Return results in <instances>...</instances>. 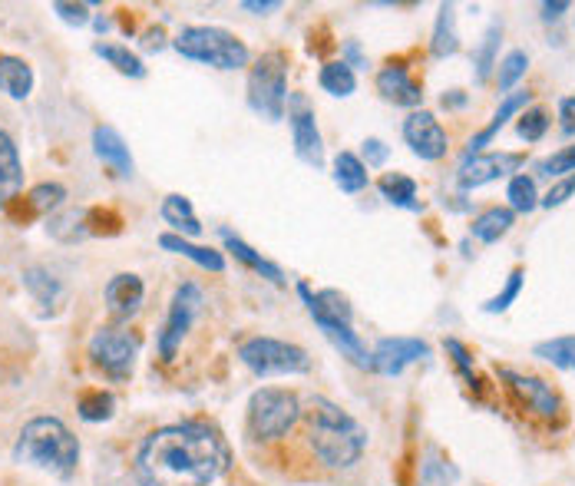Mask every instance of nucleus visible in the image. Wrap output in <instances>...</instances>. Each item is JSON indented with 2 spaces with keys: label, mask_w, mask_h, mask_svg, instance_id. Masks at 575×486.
Masks as SVG:
<instances>
[{
  "label": "nucleus",
  "mask_w": 575,
  "mask_h": 486,
  "mask_svg": "<svg viewBox=\"0 0 575 486\" xmlns=\"http://www.w3.org/2000/svg\"><path fill=\"white\" fill-rule=\"evenodd\" d=\"M86 358L110 381H129L139 358V334L119 324H103L86 344Z\"/></svg>",
  "instance_id": "8"
},
{
  "label": "nucleus",
  "mask_w": 575,
  "mask_h": 486,
  "mask_svg": "<svg viewBox=\"0 0 575 486\" xmlns=\"http://www.w3.org/2000/svg\"><path fill=\"white\" fill-rule=\"evenodd\" d=\"M116 410V401L110 391H103V387H93V391H83L80 401H77V414L86 420V424H103V420H110Z\"/></svg>",
  "instance_id": "34"
},
{
  "label": "nucleus",
  "mask_w": 575,
  "mask_h": 486,
  "mask_svg": "<svg viewBox=\"0 0 575 486\" xmlns=\"http://www.w3.org/2000/svg\"><path fill=\"white\" fill-rule=\"evenodd\" d=\"M523 282H526V275H523V272H519V268H516V272L506 278L503 291H499L496 298H490V301H486V305H483V311H486V315H503V311H506L509 305H513L516 298H519V291H523Z\"/></svg>",
  "instance_id": "39"
},
{
  "label": "nucleus",
  "mask_w": 575,
  "mask_h": 486,
  "mask_svg": "<svg viewBox=\"0 0 575 486\" xmlns=\"http://www.w3.org/2000/svg\"><path fill=\"white\" fill-rule=\"evenodd\" d=\"M93 27L100 30V34H106V30L113 27V20H110V17H93Z\"/></svg>",
  "instance_id": "52"
},
{
  "label": "nucleus",
  "mask_w": 575,
  "mask_h": 486,
  "mask_svg": "<svg viewBox=\"0 0 575 486\" xmlns=\"http://www.w3.org/2000/svg\"><path fill=\"white\" fill-rule=\"evenodd\" d=\"M238 361L255 377H288L311 371V358L301 344L265 338V334H255V338H245L238 344Z\"/></svg>",
  "instance_id": "7"
},
{
  "label": "nucleus",
  "mask_w": 575,
  "mask_h": 486,
  "mask_svg": "<svg viewBox=\"0 0 575 486\" xmlns=\"http://www.w3.org/2000/svg\"><path fill=\"white\" fill-rule=\"evenodd\" d=\"M222 242H225V252H232L238 262H245L255 275L268 278L271 285H285V272H281L275 262H268L262 252H255V248L248 245L245 239H238L232 229H222Z\"/></svg>",
  "instance_id": "22"
},
{
  "label": "nucleus",
  "mask_w": 575,
  "mask_h": 486,
  "mask_svg": "<svg viewBox=\"0 0 575 486\" xmlns=\"http://www.w3.org/2000/svg\"><path fill=\"white\" fill-rule=\"evenodd\" d=\"M559 129L566 136H575V96L559 100Z\"/></svg>",
  "instance_id": "46"
},
{
  "label": "nucleus",
  "mask_w": 575,
  "mask_h": 486,
  "mask_svg": "<svg viewBox=\"0 0 575 486\" xmlns=\"http://www.w3.org/2000/svg\"><path fill=\"white\" fill-rule=\"evenodd\" d=\"M443 110H463L466 106V93L463 90H450V93H443Z\"/></svg>",
  "instance_id": "51"
},
{
  "label": "nucleus",
  "mask_w": 575,
  "mask_h": 486,
  "mask_svg": "<svg viewBox=\"0 0 575 486\" xmlns=\"http://www.w3.org/2000/svg\"><path fill=\"white\" fill-rule=\"evenodd\" d=\"M513 219H516L513 209H499V205H493V209L476 215L470 232H473V239H480L483 245H493V242L503 239L509 229H513Z\"/></svg>",
  "instance_id": "29"
},
{
  "label": "nucleus",
  "mask_w": 575,
  "mask_h": 486,
  "mask_svg": "<svg viewBox=\"0 0 575 486\" xmlns=\"http://www.w3.org/2000/svg\"><path fill=\"white\" fill-rule=\"evenodd\" d=\"M53 14L70 27H86L93 20L90 4H67V0H57V4H53Z\"/></svg>",
  "instance_id": "44"
},
{
  "label": "nucleus",
  "mask_w": 575,
  "mask_h": 486,
  "mask_svg": "<svg viewBox=\"0 0 575 486\" xmlns=\"http://www.w3.org/2000/svg\"><path fill=\"white\" fill-rule=\"evenodd\" d=\"M566 10H569L566 0H546V4H542V20H546V24H556V20H562Z\"/></svg>",
  "instance_id": "47"
},
{
  "label": "nucleus",
  "mask_w": 575,
  "mask_h": 486,
  "mask_svg": "<svg viewBox=\"0 0 575 486\" xmlns=\"http://www.w3.org/2000/svg\"><path fill=\"white\" fill-rule=\"evenodd\" d=\"M159 215H162V222L172 225V235H186V239H199L202 235V222L186 196H176V192L166 196L159 205Z\"/></svg>",
  "instance_id": "23"
},
{
  "label": "nucleus",
  "mask_w": 575,
  "mask_h": 486,
  "mask_svg": "<svg viewBox=\"0 0 575 486\" xmlns=\"http://www.w3.org/2000/svg\"><path fill=\"white\" fill-rule=\"evenodd\" d=\"M526 70H529V53L526 50H509L506 57L496 63V86L503 93H509L519 80L526 77Z\"/></svg>",
  "instance_id": "36"
},
{
  "label": "nucleus",
  "mask_w": 575,
  "mask_h": 486,
  "mask_svg": "<svg viewBox=\"0 0 575 486\" xmlns=\"http://www.w3.org/2000/svg\"><path fill=\"white\" fill-rule=\"evenodd\" d=\"M172 47L186 60L205 63V67L215 70H242L252 60L245 40H238L232 30L222 27H182Z\"/></svg>",
  "instance_id": "4"
},
{
  "label": "nucleus",
  "mask_w": 575,
  "mask_h": 486,
  "mask_svg": "<svg viewBox=\"0 0 575 486\" xmlns=\"http://www.w3.org/2000/svg\"><path fill=\"white\" fill-rule=\"evenodd\" d=\"M341 60H344L351 70H354V67H364V63H367V60H364V53H361V47H357L354 40H347V43H344V57H341Z\"/></svg>",
  "instance_id": "48"
},
{
  "label": "nucleus",
  "mask_w": 575,
  "mask_h": 486,
  "mask_svg": "<svg viewBox=\"0 0 575 486\" xmlns=\"http://www.w3.org/2000/svg\"><path fill=\"white\" fill-rule=\"evenodd\" d=\"M519 166H523V156H516V153H473L460 162L457 186L463 192L480 189V186H486V182L503 179V176H509V172H516Z\"/></svg>",
  "instance_id": "14"
},
{
  "label": "nucleus",
  "mask_w": 575,
  "mask_h": 486,
  "mask_svg": "<svg viewBox=\"0 0 575 486\" xmlns=\"http://www.w3.org/2000/svg\"><path fill=\"white\" fill-rule=\"evenodd\" d=\"M103 301H106V311L116 324H123L143 308L146 301V282L139 278L136 272H119L113 275L110 282L103 288Z\"/></svg>",
  "instance_id": "16"
},
{
  "label": "nucleus",
  "mask_w": 575,
  "mask_h": 486,
  "mask_svg": "<svg viewBox=\"0 0 575 486\" xmlns=\"http://www.w3.org/2000/svg\"><path fill=\"white\" fill-rule=\"evenodd\" d=\"M536 169H539V176H546V179L572 176L575 172V146H566V149H559V153H552L549 159H542Z\"/></svg>",
  "instance_id": "40"
},
{
  "label": "nucleus",
  "mask_w": 575,
  "mask_h": 486,
  "mask_svg": "<svg viewBox=\"0 0 575 486\" xmlns=\"http://www.w3.org/2000/svg\"><path fill=\"white\" fill-rule=\"evenodd\" d=\"M404 139L410 146V153L423 162H437L447 156L450 149V139H447V129L440 126V120L433 116L430 110H414L404 120Z\"/></svg>",
  "instance_id": "13"
},
{
  "label": "nucleus",
  "mask_w": 575,
  "mask_h": 486,
  "mask_svg": "<svg viewBox=\"0 0 575 486\" xmlns=\"http://www.w3.org/2000/svg\"><path fill=\"white\" fill-rule=\"evenodd\" d=\"M248 106L268 123L285 120L288 110V53L268 50L248 73Z\"/></svg>",
  "instance_id": "6"
},
{
  "label": "nucleus",
  "mask_w": 575,
  "mask_h": 486,
  "mask_svg": "<svg viewBox=\"0 0 575 486\" xmlns=\"http://www.w3.org/2000/svg\"><path fill=\"white\" fill-rule=\"evenodd\" d=\"M533 358L546 361L562 371H575V334H562V338L539 341L533 348Z\"/></svg>",
  "instance_id": "32"
},
{
  "label": "nucleus",
  "mask_w": 575,
  "mask_h": 486,
  "mask_svg": "<svg viewBox=\"0 0 575 486\" xmlns=\"http://www.w3.org/2000/svg\"><path fill=\"white\" fill-rule=\"evenodd\" d=\"M496 374L499 381L506 384L509 397L523 410H529V414H536L542 420L562 417V397L549 381H542L536 374H523L516 371V367H496Z\"/></svg>",
  "instance_id": "10"
},
{
  "label": "nucleus",
  "mask_w": 575,
  "mask_h": 486,
  "mask_svg": "<svg viewBox=\"0 0 575 486\" xmlns=\"http://www.w3.org/2000/svg\"><path fill=\"white\" fill-rule=\"evenodd\" d=\"M242 10H252V14H271V10H281V0H242Z\"/></svg>",
  "instance_id": "49"
},
{
  "label": "nucleus",
  "mask_w": 575,
  "mask_h": 486,
  "mask_svg": "<svg viewBox=\"0 0 575 486\" xmlns=\"http://www.w3.org/2000/svg\"><path fill=\"white\" fill-rule=\"evenodd\" d=\"M93 53L96 57H103L116 73H123V77H133V80L146 77V63L139 60L129 47H123V43H96Z\"/></svg>",
  "instance_id": "30"
},
{
  "label": "nucleus",
  "mask_w": 575,
  "mask_h": 486,
  "mask_svg": "<svg viewBox=\"0 0 575 486\" xmlns=\"http://www.w3.org/2000/svg\"><path fill=\"white\" fill-rule=\"evenodd\" d=\"M549 129V113L542 110V106H533V110H526L523 116H519V126L516 133L526 139V143H539L542 136H546Z\"/></svg>",
  "instance_id": "41"
},
{
  "label": "nucleus",
  "mask_w": 575,
  "mask_h": 486,
  "mask_svg": "<svg viewBox=\"0 0 575 486\" xmlns=\"http://www.w3.org/2000/svg\"><path fill=\"white\" fill-rule=\"evenodd\" d=\"M0 93H7L17 103H24L34 93V67L24 57L0 53Z\"/></svg>",
  "instance_id": "21"
},
{
  "label": "nucleus",
  "mask_w": 575,
  "mask_h": 486,
  "mask_svg": "<svg viewBox=\"0 0 575 486\" xmlns=\"http://www.w3.org/2000/svg\"><path fill=\"white\" fill-rule=\"evenodd\" d=\"M318 328L324 331V338H328L334 348L341 351V358H347L354 367H364V371H371V351H367V344L361 341V334L354 331V324H347V321H321Z\"/></svg>",
  "instance_id": "20"
},
{
  "label": "nucleus",
  "mask_w": 575,
  "mask_h": 486,
  "mask_svg": "<svg viewBox=\"0 0 575 486\" xmlns=\"http://www.w3.org/2000/svg\"><path fill=\"white\" fill-rule=\"evenodd\" d=\"M202 305H205V295L195 282H182L176 288V295H172V301H169V315H166V321H162L159 338H156L159 358L166 364L176 361L182 341H186V334L192 331V324H195V318H199Z\"/></svg>",
  "instance_id": "9"
},
{
  "label": "nucleus",
  "mask_w": 575,
  "mask_h": 486,
  "mask_svg": "<svg viewBox=\"0 0 575 486\" xmlns=\"http://www.w3.org/2000/svg\"><path fill=\"white\" fill-rule=\"evenodd\" d=\"M390 156V149L384 146V139H364V159H367V166H384Z\"/></svg>",
  "instance_id": "45"
},
{
  "label": "nucleus",
  "mask_w": 575,
  "mask_h": 486,
  "mask_svg": "<svg viewBox=\"0 0 575 486\" xmlns=\"http://www.w3.org/2000/svg\"><path fill=\"white\" fill-rule=\"evenodd\" d=\"M377 93H381L387 103L404 106V110H417L423 100L420 83L410 77L407 67H397V63H390V67L377 73Z\"/></svg>",
  "instance_id": "17"
},
{
  "label": "nucleus",
  "mask_w": 575,
  "mask_h": 486,
  "mask_svg": "<svg viewBox=\"0 0 575 486\" xmlns=\"http://www.w3.org/2000/svg\"><path fill=\"white\" fill-rule=\"evenodd\" d=\"M443 348H447L453 364H457V371H460L463 381L473 387L476 384V371H473V358H470V351H466V344L457 341V338H447V341H443Z\"/></svg>",
  "instance_id": "42"
},
{
  "label": "nucleus",
  "mask_w": 575,
  "mask_h": 486,
  "mask_svg": "<svg viewBox=\"0 0 575 486\" xmlns=\"http://www.w3.org/2000/svg\"><path fill=\"white\" fill-rule=\"evenodd\" d=\"M20 186H24V162H20V149L4 129H0V209H10L17 199Z\"/></svg>",
  "instance_id": "19"
},
{
  "label": "nucleus",
  "mask_w": 575,
  "mask_h": 486,
  "mask_svg": "<svg viewBox=\"0 0 575 486\" xmlns=\"http://www.w3.org/2000/svg\"><path fill=\"white\" fill-rule=\"evenodd\" d=\"M301 430L314 460L328 470H351L367 450V430L328 397H311L301 410Z\"/></svg>",
  "instance_id": "2"
},
{
  "label": "nucleus",
  "mask_w": 575,
  "mask_h": 486,
  "mask_svg": "<svg viewBox=\"0 0 575 486\" xmlns=\"http://www.w3.org/2000/svg\"><path fill=\"white\" fill-rule=\"evenodd\" d=\"M460 50V34H457V10L453 4H443L437 14V24H433V40H430V53L437 60H447Z\"/></svg>",
  "instance_id": "27"
},
{
  "label": "nucleus",
  "mask_w": 575,
  "mask_h": 486,
  "mask_svg": "<svg viewBox=\"0 0 575 486\" xmlns=\"http://www.w3.org/2000/svg\"><path fill=\"white\" fill-rule=\"evenodd\" d=\"M506 199H509V209L513 212H533L539 205V192H536V179L519 172V176L509 179L506 186Z\"/></svg>",
  "instance_id": "37"
},
{
  "label": "nucleus",
  "mask_w": 575,
  "mask_h": 486,
  "mask_svg": "<svg viewBox=\"0 0 575 486\" xmlns=\"http://www.w3.org/2000/svg\"><path fill=\"white\" fill-rule=\"evenodd\" d=\"M14 463L47 470L53 477L67 480L80 467V440L60 417H34L20 430L14 444Z\"/></svg>",
  "instance_id": "3"
},
{
  "label": "nucleus",
  "mask_w": 575,
  "mask_h": 486,
  "mask_svg": "<svg viewBox=\"0 0 575 486\" xmlns=\"http://www.w3.org/2000/svg\"><path fill=\"white\" fill-rule=\"evenodd\" d=\"M93 153L103 166H110L116 176H133V156H129L126 139L119 136L113 126L93 129Z\"/></svg>",
  "instance_id": "18"
},
{
  "label": "nucleus",
  "mask_w": 575,
  "mask_h": 486,
  "mask_svg": "<svg viewBox=\"0 0 575 486\" xmlns=\"http://www.w3.org/2000/svg\"><path fill=\"white\" fill-rule=\"evenodd\" d=\"M499 37H503V27L493 24L490 30L483 34V43L476 47L473 53V67H476V80H490V73L496 67V50H499Z\"/></svg>",
  "instance_id": "38"
},
{
  "label": "nucleus",
  "mask_w": 575,
  "mask_h": 486,
  "mask_svg": "<svg viewBox=\"0 0 575 486\" xmlns=\"http://www.w3.org/2000/svg\"><path fill=\"white\" fill-rule=\"evenodd\" d=\"M572 196H575V172H572V176H566V179L552 182L546 196L539 199V205H542V209H559V205H566Z\"/></svg>",
  "instance_id": "43"
},
{
  "label": "nucleus",
  "mask_w": 575,
  "mask_h": 486,
  "mask_svg": "<svg viewBox=\"0 0 575 486\" xmlns=\"http://www.w3.org/2000/svg\"><path fill=\"white\" fill-rule=\"evenodd\" d=\"M162 47H166V34H162L159 27L146 30V34H143V50H162Z\"/></svg>",
  "instance_id": "50"
},
{
  "label": "nucleus",
  "mask_w": 575,
  "mask_h": 486,
  "mask_svg": "<svg viewBox=\"0 0 575 486\" xmlns=\"http://www.w3.org/2000/svg\"><path fill=\"white\" fill-rule=\"evenodd\" d=\"M232 463L225 437L205 420L166 424L143 437L133 457L139 486H215Z\"/></svg>",
  "instance_id": "1"
},
{
  "label": "nucleus",
  "mask_w": 575,
  "mask_h": 486,
  "mask_svg": "<svg viewBox=\"0 0 575 486\" xmlns=\"http://www.w3.org/2000/svg\"><path fill=\"white\" fill-rule=\"evenodd\" d=\"M20 285L30 291V298H34L43 311H53L63 301V282H60V278H53L47 268H40V265L24 268Z\"/></svg>",
  "instance_id": "26"
},
{
  "label": "nucleus",
  "mask_w": 575,
  "mask_h": 486,
  "mask_svg": "<svg viewBox=\"0 0 575 486\" xmlns=\"http://www.w3.org/2000/svg\"><path fill=\"white\" fill-rule=\"evenodd\" d=\"M298 394L285 387H258L248 401V437L252 440H285L301 424Z\"/></svg>",
  "instance_id": "5"
},
{
  "label": "nucleus",
  "mask_w": 575,
  "mask_h": 486,
  "mask_svg": "<svg viewBox=\"0 0 575 486\" xmlns=\"http://www.w3.org/2000/svg\"><path fill=\"white\" fill-rule=\"evenodd\" d=\"M47 232L63 245H73L90 235H113L119 232V215L110 209H67L60 215H53Z\"/></svg>",
  "instance_id": "11"
},
{
  "label": "nucleus",
  "mask_w": 575,
  "mask_h": 486,
  "mask_svg": "<svg viewBox=\"0 0 575 486\" xmlns=\"http://www.w3.org/2000/svg\"><path fill=\"white\" fill-rule=\"evenodd\" d=\"M427 354H430L427 341L420 338H384L377 341V348L371 351V371L384 377H397L404 374V367L423 361Z\"/></svg>",
  "instance_id": "15"
},
{
  "label": "nucleus",
  "mask_w": 575,
  "mask_h": 486,
  "mask_svg": "<svg viewBox=\"0 0 575 486\" xmlns=\"http://www.w3.org/2000/svg\"><path fill=\"white\" fill-rule=\"evenodd\" d=\"M27 212L30 215H50L57 212L63 202H67V189L60 186V182H40L27 192Z\"/></svg>",
  "instance_id": "35"
},
{
  "label": "nucleus",
  "mask_w": 575,
  "mask_h": 486,
  "mask_svg": "<svg viewBox=\"0 0 575 486\" xmlns=\"http://www.w3.org/2000/svg\"><path fill=\"white\" fill-rule=\"evenodd\" d=\"M529 106V93L526 90H519V93H506L503 96V103H499V110L493 113V120H490V126H483L480 133H476L473 139H470V156L473 153H483V146H490L493 139H496V133L503 129L513 116L519 113V110H526Z\"/></svg>",
  "instance_id": "24"
},
{
  "label": "nucleus",
  "mask_w": 575,
  "mask_h": 486,
  "mask_svg": "<svg viewBox=\"0 0 575 486\" xmlns=\"http://www.w3.org/2000/svg\"><path fill=\"white\" fill-rule=\"evenodd\" d=\"M288 123L291 136H295V153L301 162L321 169L324 166V143L318 133V120H314L311 103L301 93H288Z\"/></svg>",
  "instance_id": "12"
},
{
  "label": "nucleus",
  "mask_w": 575,
  "mask_h": 486,
  "mask_svg": "<svg viewBox=\"0 0 575 486\" xmlns=\"http://www.w3.org/2000/svg\"><path fill=\"white\" fill-rule=\"evenodd\" d=\"M318 83H321V90L324 93H331V96H351L357 90V77H354V70L347 67L344 60H331V63H324L321 73H318Z\"/></svg>",
  "instance_id": "33"
},
{
  "label": "nucleus",
  "mask_w": 575,
  "mask_h": 486,
  "mask_svg": "<svg viewBox=\"0 0 575 486\" xmlns=\"http://www.w3.org/2000/svg\"><path fill=\"white\" fill-rule=\"evenodd\" d=\"M334 182H338L341 192H364L367 182H371V176H367V162L361 156L347 153V149H341L338 156H334Z\"/></svg>",
  "instance_id": "28"
},
{
  "label": "nucleus",
  "mask_w": 575,
  "mask_h": 486,
  "mask_svg": "<svg viewBox=\"0 0 575 486\" xmlns=\"http://www.w3.org/2000/svg\"><path fill=\"white\" fill-rule=\"evenodd\" d=\"M159 245L166 248V252H176L182 258H189V262H195L199 268H209V272H225V255L219 252V248H205V245H195L189 239H182V235H159Z\"/></svg>",
  "instance_id": "25"
},
{
  "label": "nucleus",
  "mask_w": 575,
  "mask_h": 486,
  "mask_svg": "<svg viewBox=\"0 0 575 486\" xmlns=\"http://www.w3.org/2000/svg\"><path fill=\"white\" fill-rule=\"evenodd\" d=\"M381 196L390 205H400V209H420L417 205V182L404 176V172H384L381 182H377Z\"/></svg>",
  "instance_id": "31"
}]
</instances>
